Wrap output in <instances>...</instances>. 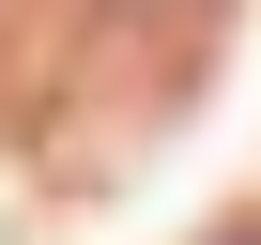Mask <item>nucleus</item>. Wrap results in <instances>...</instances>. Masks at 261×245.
<instances>
[{"mask_svg":"<svg viewBox=\"0 0 261 245\" xmlns=\"http://www.w3.org/2000/svg\"><path fill=\"white\" fill-rule=\"evenodd\" d=\"M230 245H261V230H230Z\"/></svg>","mask_w":261,"mask_h":245,"instance_id":"f257e3e1","label":"nucleus"}]
</instances>
